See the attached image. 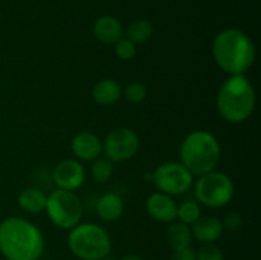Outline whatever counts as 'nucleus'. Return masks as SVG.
Listing matches in <instances>:
<instances>
[{"instance_id": "nucleus-1", "label": "nucleus", "mask_w": 261, "mask_h": 260, "mask_svg": "<svg viewBox=\"0 0 261 260\" xmlns=\"http://www.w3.org/2000/svg\"><path fill=\"white\" fill-rule=\"evenodd\" d=\"M45 251V239L36 224L20 217L0 222V252L7 260H38Z\"/></svg>"}, {"instance_id": "nucleus-2", "label": "nucleus", "mask_w": 261, "mask_h": 260, "mask_svg": "<svg viewBox=\"0 0 261 260\" xmlns=\"http://www.w3.org/2000/svg\"><path fill=\"white\" fill-rule=\"evenodd\" d=\"M212 54L217 65L231 75L245 74L256 59L254 41L239 28H227L216 36Z\"/></svg>"}, {"instance_id": "nucleus-3", "label": "nucleus", "mask_w": 261, "mask_h": 260, "mask_svg": "<svg viewBox=\"0 0 261 260\" xmlns=\"http://www.w3.org/2000/svg\"><path fill=\"white\" fill-rule=\"evenodd\" d=\"M216 106L222 119L240 124L249 119L256 106V93L245 74L231 75L219 87Z\"/></svg>"}, {"instance_id": "nucleus-4", "label": "nucleus", "mask_w": 261, "mask_h": 260, "mask_svg": "<svg viewBox=\"0 0 261 260\" xmlns=\"http://www.w3.org/2000/svg\"><path fill=\"white\" fill-rule=\"evenodd\" d=\"M221 153V144L212 133L195 130L181 143L180 160L193 176H201L216 170Z\"/></svg>"}, {"instance_id": "nucleus-5", "label": "nucleus", "mask_w": 261, "mask_h": 260, "mask_svg": "<svg viewBox=\"0 0 261 260\" xmlns=\"http://www.w3.org/2000/svg\"><path fill=\"white\" fill-rule=\"evenodd\" d=\"M68 247L81 260H99L110 256L111 237L102 226L96 223H79L68 235Z\"/></svg>"}, {"instance_id": "nucleus-6", "label": "nucleus", "mask_w": 261, "mask_h": 260, "mask_svg": "<svg viewBox=\"0 0 261 260\" xmlns=\"http://www.w3.org/2000/svg\"><path fill=\"white\" fill-rule=\"evenodd\" d=\"M234 185L232 178L221 171H211L199 176L195 184V198L199 204L208 208H223L233 199Z\"/></svg>"}, {"instance_id": "nucleus-7", "label": "nucleus", "mask_w": 261, "mask_h": 260, "mask_svg": "<svg viewBox=\"0 0 261 260\" xmlns=\"http://www.w3.org/2000/svg\"><path fill=\"white\" fill-rule=\"evenodd\" d=\"M45 212L54 226L61 229H71L81 223L83 204L74 191L56 189L47 196Z\"/></svg>"}, {"instance_id": "nucleus-8", "label": "nucleus", "mask_w": 261, "mask_h": 260, "mask_svg": "<svg viewBox=\"0 0 261 260\" xmlns=\"http://www.w3.org/2000/svg\"><path fill=\"white\" fill-rule=\"evenodd\" d=\"M152 181L155 188L167 195H181L190 190L194 176L181 162H165L153 171Z\"/></svg>"}, {"instance_id": "nucleus-9", "label": "nucleus", "mask_w": 261, "mask_h": 260, "mask_svg": "<svg viewBox=\"0 0 261 260\" xmlns=\"http://www.w3.org/2000/svg\"><path fill=\"white\" fill-rule=\"evenodd\" d=\"M140 140L137 133L129 127H115L102 140V153L112 163L132 160L138 153Z\"/></svg>"}, {"instance_id": "nucleus-10", "label": "nucleus", "mask_w": 261, "mask_h": 260, "mask_svg": "<svg viewBox=\"0 0 261 260\" xmlns=\"http://www.w3.org/2000/svg\"><path fill=\"white\" fill-rule=\"evenodd\" d=\"M86 168L81 161L66 158L60 161L53 170V181L56 188L66 191H75L86 183Z\"/></svg>"}, {"instance_id": "nucleus-11", "label": "nucleus", "mask_w": 261, "mask_h": 260, "mask_svg": "<svg viewBox=\"0 0 261 260\" xmlns=\"http://www.w3.org/2000/svg\"><path fill=\"white\" fill-rule=\"evenodd\" d=\"M145 211L154 221L168 223L176 219L177 203L171 195L157 191V193L150 194L147 198Z\"/></svg>"}, {"instance_id": "nucleus-12", "label": "nucleus", "mask_w": 261, "mask_h": 260, "mask_svg": "<svg viewBox=\"0 0 261 260\" xmlns=\"http://www.w3.org/2000/svg\"><path fill=\"white\" fill-rule=\"evenodd\" d=\"M71 150L76 160L93 162L102 154V140L92 132L78 133L71 140Z\"/></svg>"}, {"instance_id": "nucleus-13", "label": "nucleus", "mask_w": 261, "mask_h": 260, "mask_svg": "<svg viewBox=\"0 0 261 260\" xmlns=\"http://www.w3.org/2000/svg\"><path fill=\"white\" fill-rule=\"evenodd\" d=\"M191 226L193 237L201 244H214L224 232L222 221L214 216H200Z\"/></svg>"}, {"instance_id": "nucleus-14", "label": "nucleus", "mask_w": 261, "mask_h": 260, "mask_svg": "<svg viewBox=\"0 0 261 260\" xmlns=\"http://www.w3.org/2000/svg\"><path fill=\"white\" fill-rule=\"evenodd\" d=\"M93 35L105 45H115L124 37V27L117 18L101 15L93 23Z\"/></svg>"}, {"instance_id": "nucleus-15", "label": "nucleus", "mask_w": 261, "mask_h": 260, "mask_svg": "<svg viewBox=\"0 0 261 260\" xmlns=\"http://www.w3.org/2000/svg\"><path fill=\"white\" fill-rule=\"evenodd\" d=\"M125 211V204L121 196L116 193L103 194L101 198L97 200L96 212L98 214L99 219L103 222H116L121 218Z\"/></svg>"}, {"instance_id": "nucleus-16", "label": "nucleus", "mask_w": 261, "mask_h": 260, "mask_svg": "<svg viewBox=\"0 0 261 260\" xmlns=\"http://www.w3.org/2000/svg\"><path fill=\"white\" fill-rule=\"evenodd\" d=\"M122 88L115 79L105 78L97 82L92 88V98L101 106L114 105L121 98Z\"/></svg>"}, {"instance_id": "nucleus-17", "label": "nucleus", "mask_w": 261, "mask_h": 260, "mask_svg": "<svg viewBox=\"0 0 261 260\" xmlns=\"http://www.w3.org/2000/svg\"><path fill=\"white\" fill-rule=\"evenodd\" d=\"M166 240L171 249L182 250L190 247L193 241V233H191V227L182 222H172L166 232Z\"/></svg>"}, {"instance_id": "nucleus-18", "label": "nucleus", "mask_w": 261, "mask_h": 260, "mask_svg": "<svg viewBox=\"0 0 261 260\" xmlns=\"http://www.w3.org/2000/svg\"><path fill=\"white\" fill-rule=\"evenodd\" d=\"M47 195L37 188H28L18 195V205L24 212L37 214L45 212Z\"/></svg>"}, {"instance_id": "nucleus-19", "label": "nucleus", "mask_w": 261, "mask_h": 260, "mask_svg": "<svg viewBox=\"0 0 261 260\" xmlns=\"http://www.w3.org/2000/svg\"><path fill=\"white\" fill-rule=\"evenodd\" d=\"M153 35V25L147 19H135L124 30V36L132 42L144 43L149 41Z\"/></svg>"}, {"instance_id": "nucleus-20", "label": "nucleus", "mask_w": 261, "mask_h": 260, "mask_svg": "<svg viewBox=\"0 0 261 260\" xmlns=\"http://www.w3.org/2000/svg\"><path fill=\"white\" fill-rule=\"evenodd\" d=\"M201 216L200 204L195 200H186L182 201L180 205H177V212H176V218L182 223L191 226L194 222L198 221Z\"/></svg>"}, {"instance_id": "nucleus-21", "label": "nucleus", "mask_w": 261, "mask_h": 260, "mask_svg": "<svg viewBox=\"0 0 261 260\" xmlns=\"http://www.w3.org/2000/svg\"><path fill=\"white\" fill-rule=\"evenodd\" d=\"M112 173H114V163L106 157H98L92 162L91 176L96 183H106L111 178Z\"/></svg>"}, {"instance_id": "nucleus-22", "label": "nucleus", "mask_w": 261, "mask_h": 260, "mask_svg": "<svg viewBox=\"0 0 261 260\" xmlns=\"http://www.w3.org/2000/svg\"><path fill=\"white\" fill-rule=\"evenodd\" d=\"M147 93L148 92L145 86L139 82H133L122 89V96L126 99V102L132 105L142 103L147 98Z\"/></svg>"}, {"instance_id": "nucleus-23", "label": "nucleus", "mask_w": 261, "mask_h": 260, "mask_svg": "<svg viewBox=\"0 0 261 260\" xmlns=\"http://www.w3.org/2000/svg\"><path fill=\"white\" fill-rule=\"evenodd\" d=\"M115 54H116L117 58L124 61L133 60L137 55V45L132 42L129 38L122 37L121 40L115 43Z\"/></svg>"}, {"instance_id": "nucleus-24", "label": "nucleus", "mask_w": 261, "mask_h": 260, "mask_svg": "<svg viewBox=\"0 0 261 260\" xmlns=\"http://www.w3.org/2000/svg\"><path fill=\"white\" fill-rule=\"evenodd\" d=\"M196 260H224L222 250L214 244H203V246L195 252Z\"/></svg>"}, {"instance_id": "nucleus-25", "label": "nucleus", "mask_w": 261, "mask_h": 260, "mask_svg": "<svg viewBox=\"0 0 261 260\" xmlns=\"http://www.w3.org/2000/svg\"><path fill=\"white\" fill-rule=\"evenodd\" d=\"M222 221V226H223V231L227 232H237L242 226H244V218L237 212H229L224 216Z\"/></svg>"}, {"instance_id": "nucleus-26", "label": "nucleus", "mask_w": 261, "mask_h": 260, "mask_svg": "<svg viewBox=\"0 0 261 260\" xmlns=\"http://www.w3.org/2000/svg\"><path fill=\"white\" fill-rule=\"evenodd\" d=\"M170 260H196L195 251L190 247L182 250H175V251L171 254Z\"/></svg>"}, {"instance_id": "nucleus-27", "label": "nucleus", "mask_w": 261, "mask_h": 260, "mask_svg": "<svg viewBox=\"0 0 261 260\" xmlns=\"http://www.w3.org/2000/svg\"><path fill=\"white\" fill-rule=\"evenodd\" d=\"M121 260H144L143 257H140L139 255H135V254H129L126 256L122 257Z\"/></svg>"}, {"instance_id": "nucleus-28", "label": "nucleus", "mask_w": 261, "mask_h": 260, "mask_svg": "<svg viewBox=\"0 0 261 260\" xmlns=\"http://www.w3.org/2000/svg\"><path fill=\"white\" fill-rule=\"evenodd\" d=\"M99 260H115L114 257H110V256H107V257H103V259H99Z\"/></svg>"}]
</instances>
